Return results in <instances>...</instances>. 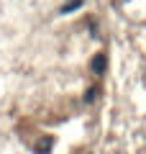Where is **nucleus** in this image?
I'll return each instance as SVG.
<instances>
[{
	"label": "nucleus",
	"instance_id": "obj_3",
	"mask_svg": "<svg viewBox=\"0 0 146 154\" xmlns=\"http://www.w3.org/2000/svg\"><path fill=\"white\" fill-rule=\"evenodd\" d=\"M97 93H100V88H90V90H87V95H85V103H92V100L97 98Z\"/></svg>",
	"mask_w": 146,
	"mask_h": 154
},
{
	"label": "nucleus",
	"instance_id": "obj_2",
	"mask_svg": "<svg viewBox=\"0 0 146 154\" xmlns=\"http://www.w3.org/2000/svg\"><path fill=\"white\" fill-rule=\"evenodd\" d=\"M51 144H54V139L49 136V139H44V141H38V146H36V154H46L49 149H51Z\"/></svg>",
	"mask_w": 146,
	"mask_h": 154
},
{
	"label": "nucleus",
	"instance_id": "obj_4",
	"mask_svg": "<svg viewBox=\"0 0 146 154\" xmlns=\"http://www.w3.org/2000/svg\"><path fill=\"white\" fill-rule=\"evenodd\" d=\"M75 8H80V0H75V3H69V5H64V8H62V13H69V11H75Z\"/></svg>",
	"mask_w": 146,
	"mask_h": 154
},
{
	"label": "nucleus",
	"instance_id": "obj_1",
	"mask_svg": "<svg viewBox=\"0 0 146 154\" xmlns=\"http://www.w3.org/2000/svg\"><path fill=\"white\" fill-rule=\"evenodd\" d=\"M105 64H108V62H105V54H95V57H92V62H90V67H92L95 75H103V72H105Z\"/></svg>",
	"mask_w": 146,
	"mask_h": 154
}]
</instances>
